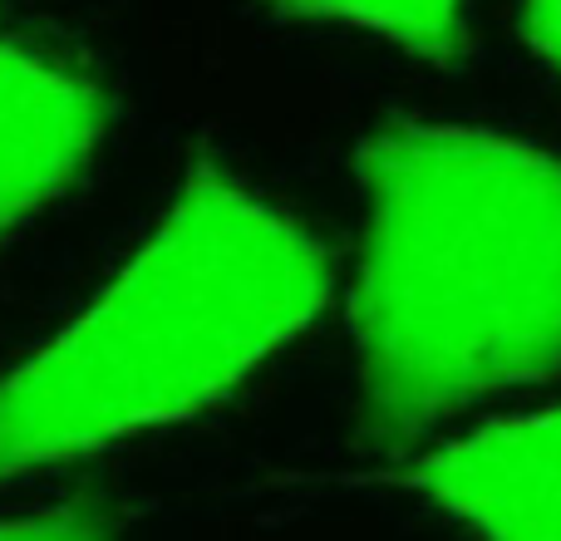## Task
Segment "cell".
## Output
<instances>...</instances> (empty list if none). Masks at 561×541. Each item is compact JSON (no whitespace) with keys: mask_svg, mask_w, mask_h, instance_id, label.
Masks as SVG:
<instances>
[{"mask_svg":"<svg viewBox=\"0 0 561 541\" xmlns=\"http://www.w3.org/2000/svg\"><path fill=\"white\" fill-rule=\"evenodd\" d=\"M0 541H108V532L84 513H45L0 522Z\"/></svg>","mask_w":561,"mask_h":541,"instance_id":"8992f818","label":"cell"},{"mask_svg":"<svg viewBox=\"0 0 561 541\" xmlns=\"http://www.w3.org/2000/svg\"><path fill=\"white\" fill-rule=\"evenodd\" d=\"M325 246L197 158L128 266L0 379V483L193 418L325 310Z\"/></svg>","mask_w":561,"mask_h":541,"instance_id":"7a4b0ae2","label":"cell"},{"mask_svg":"<svg viewBox=\"0 0 561 541\" xmlns=\"http://www.w3.org/2000/svg\"><path fill=\"white\" fill-rule=\"evenodd\" d=\"M286 20L350 25L399 45L424 65H458L468 49V0H266Z\"/></svg>","mask_w":561,"mask_h":541,"instance_id":"5b68a950","label":"cell"},{"mask_svg":"<svg viewBox=\"0 0 561 541\" xmlns=\"http://www.w3.org/2000/svg\"><path fill=\"white\" fill-rule=\"evenodd\" d=\"M523 39L561 84V0H523Z\"/></svg>","mask_w":561,"mask_h":541,"instance_id":"52a82bcc","label":"cell"},{"mask_svg":"<svg viewBox=\"0 0 561 541\" xmlns=\"http://www.w3.org/2000/svg\"><path fill=\"white\" fill-rule=\"evenodd\" d=\"M359 424L385 453L561 369V158L468 124H385L355 153Z\"/></svg>","mask_w":561,"mask_h":541,"instance_id":"6da1fadb","label":"cell"},{"mask_svg":"<svg viewBox=\"0 0 561 541\" xmlns=\"http://www.w3.org/2000/svg\"><path fill=\"white\" fill-rule=\"evenodd\" d=\"M414 487L483 541H561V404L444 444Z\"/></svg>","mask_w":561,"mask_h":541,"instance_id":"277c9868","label":"cell"},{"mask_svg":"<svg viewBox=\"0 0 561 541\" xmlns=\"http://www.w3.org/2000/svg\"><path fill=\"white\" fill-rule=\"evenodd\" d=\"M104 128L94 74L0 35V246L84 173Z\"/></svg>","mask_w":561,"mask_h":541,"instance_id":"3957f363","label":"cell"}]
</instances>
